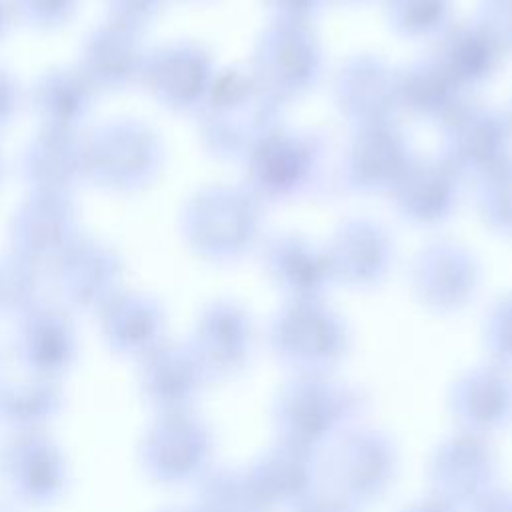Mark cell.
<instances>
[{"mask_svg": "<svg viewBox=\"0 0 512 512\" xmlns=\"http://www.w3.org/2000/svg\"><path fill=\"white\" fill-rule=\"evenodd\" d=\"M370 392L338 372L288 374L270 404L274 438L326 452L346 430L364 422Z\"/></svg>", "mask_w": 512, "mask_h": 512, "instance_id": "cell-1", "label": "cell"}, {"mask_svg": "<svg viewBox=\"0 0 512 512\" xmlns=\"http://www.w3.org/2000/svg\"><path fill=\"white\" fill-rule=\"evenodd\" d=\"M286 108L254 78L250 68H222L194 114L202 148L222 162H242L252 146L286 122Z\"/></svg>", "mask_w": 512, "mask_h": 512, "instance_id": "cell-2", "label": "cell"}, {"mask_svg": "<svg viewBox=\"0 0 512 512\" xmlns=\"http://www.w3.org/2000/svg\"><path fill=\"white\" fill-rule=\"evenodd\" d=\"M266 206L242 184L198 188L182 206L180 232L204 262L228 266L258 250Z\"/></svg>", "mask_w": 512, "mask_h": 512, "instance_id": "cell-3", "label": "cell"}, {"mask_svg": "<svg viewBox=\"0 0 512 512\" xmlns=\"http://www.w3.org/2000/svg\"><path fill=\"white\" fill-rule=\"evenodd\" d=\"M328 140L316 128L278 124L240 162L242 186L264 206L308 196L322 180Z\"/></svg>", "mask_w": 512, "mask_h": 512, "instance_id": "cell-4", "label": "cell"}, {"mask_svg": "<svg viewBox=\"0 0 512 512\" xmlns=\"http://www.w3.org/2000/svg\"><path fill=\"white\" fill-rule=\"evenodd\" d=\"M266 346L288 374L338 372L352 350L346 318L322 300H282L266 326Z\"/></svg>", "mask_w": 512, "mask_h": 512, "instance_id": "cell-5", "label": "cell"}, {"mask_svg": "<svg viewBox=\"0 0 512 512\" xmlns=\"http://www.w3.org/2000/svg\"><path fill=\"white\" fill-rule=\"evenodd\" d=\"M400 464L402 452L396 436L364 420L324 452V488L364 512L388 496L398 480Z\"/></svg>", "mask_w": 512, "mask_h": 512, "instance_id": "cell-6", "label": "cell"}, {"mask_svg": "<svg viewBox=\"0 0 512 512\" xmlns=\"http://www.w3.org/2000/svg\"><path fill=\"white\" fill-rule=\"evenodd\" d=\"M164 164L158 132L138 118H114L84 136V180L112 192L152 184Z\"/></svg>", "mask_w": 512, "mask_h": 512, "instance_id": "cell-7", "label": "cell"}, {"mask_svg": "<svg viewBox=\"0 0 512 512\" xmlns=\"http://www.w3.org/2000/svg\"><path fill=\"white\" fill-rule=\"evenodd\" d=\"M424 480L426 494L456 512H472L502 486V464L492 438L452 428L430 448Z\"/></svg>", "mask_w": 512, "mask_h": 512, "instance_id": "cell-8", "label": "cell"}, {"mask_svg": "<svg viewBox=\"0 0 512 512\" xmlns=\"http://www.w3.org/2000/svg\"><path fill=\"white\" fill-rule=\"evenodd\" d=\"M212 426L196 412L156 414L138 444L142 472L160 486H192L216 462Z\"/></svg>", "mask_w": 512, "mask_h": 512, "instance_id": "cell-9", "label": "cell"}, {"mask_svg": "<svg viewBox=\"0 0 512 512\" xmlns=\"http://www.w3.org/2000/svg\"><path fill=\"white\" fill-rule=\"evenodd\" d=\"M250 72L284 108L310 94L324 76V50L312 26L270 22L256 38Z\"/></svg>", "mask_w": 512, "mask_h": 512, "instance_id": "cell-10", "label": "cell"}, {"mask_svg": "<svg viewBox=\"0 0 512 512\" xmlns=\"http://www.w3.org/2000/svg\"><path fill=\"white\" fill-rule=\"evenodd\" d=\"M478 256L458 240L436 238L424 244L408 266V288L428 314L450 318L468 310L482 290Z\"/></svg>", "mask_w": 512, "mask_h": 512, "instance_id": "cell-11", "label": "cell"}, {"mask_svg": "<svg viewBox=\"0 0 512 512\" xmlns=\"http://www.w3.org/2000/svg\"><path fill=\"white\" fill-rule=\"evenodd\" d=\"M440 154L462 176L478 182L512 160V124L506 110L468 100L442 128Z\"/></svg>", "mask_w": 512, "mask_h": 512, "instance_id": "cell-12", "label": "cell"}, {"mask_svg": "<svg viewBox=\"0 0 512 512\" xmlns=\"http://www.w3.org/2000/svg\"><path fill=\"white\" fill-rule=\"evenodd\" d=\"M186 342L194 350L210 384L238 380L254 360V318L236 298H214L196 316Z\"/></svg>", "mask_w": 512, "mask_h": 512, "instance_id": "cell-13", "label": "cell"}, {"mask_svg": "<svg viewBox=\"0 0 512 512\" xmlns=\"http://www.w3.org/2000/svg\"><path fill=\"white\" fill-rule=\"evenodd\" d=\"M0 476L10 496L28 508L58 504L70 484L62 446L48 432L12 434L0 450Z\"/></svg>", "mask_w": 512, "mask_h": 512, "instance_id": "cell-14", "label": "cell"}, {"mask_svg": "<svg viewBox=\"0 0 512 512\" xmlns=\"http://www.w3.org/2000/svg\"><path fill=\"white\" fill-rule=\"evenodd\" d=\"M414 158L400 122L354 128L340 162V186L356 196H388Z\"/></svg>", "mask_w": 512, "mask_h": 512, "instance_id": "cell-15", "label": "cell"}, {"mask_svg": "<svg viewBox=\"0 0 512 512\" xmlns=\"http://www.w3.org/2000/svg\"><path fill=\"white\" fill-rule=\"evenodd\" d=\"M218 68L212 52L194 40H174L146 52L140 84L164 108L196 114Z\"/></svg>", "mask_w": 512, "mask_h": 512, "instance_id": "cell-16", "label": "cell"}, {"mask_svg": "<svg viewBox=\"0 0 512 512\" xmlns=\"http://www.w3.org/2000/svg\"><path fill=\"white\" fill-rule=\"evenodd\" d=\"M244 468L268 512H290L324 488V452L282 438Z\"/></svg>", "mask_w": 512, "mask_h": 512, "instance_id": "cell-17", "label": "cell"}, {"mask_svg": "<svg viewBox=\"0 0 512 512\" xmlns=\"http://www.w3.org/2000/svg\"><path fill=\"white\" fill-rule=\"evenodd\" d=\"M324 248L334 284L356 292L380 288L396 260L394 238L386 226L368 216L342 220Z\"/></svg>", "mask_w": 512, "mask_h": 512, "instance_id": "cell-18", "label": "cell"}, {"mask_svg": "<svg viewBox=\"0 0 512 512\" xmlns=\"http://www.w3.org/2000/svg\"><path fill=\"white\" fill-rule=\"evenodd\" d=\"M454 428L494 438L512 428V370L480 360L460 370L446 388Z\"/></svg>", "mask_w": 512, "mask_h": 512, "instance_id": "cell-19", "label": "cell"}, {"mask_svg": "<svg viewBox=\"0 0 512 512\" xmlns=\"http://www.w3.org/2000/svg\"><path fill=\"white\" fill-rule=\"evenodd\" d=\"M332 98L352 130L398 122L396 66L378 54H354L336 70Z\"/></svg>", "mask_w": 512, "mask_h": 512, "instance_id": "cell-20", "label": "cell"}, {"mask_svg": "<svg viewBox=\"0 0 512 512\" xmlns=\"http://www.w3.org/2000/svg\"><path fill=\"white\" fill-rule=\"evenodd\" d=\"M258 258L282 300H322L336 288L324 244L302 232L264 234Z\"/></svg>", "mask_w": 512, "mask_h": 512, "instance_id": "cell-21", "label": "cell"}, {"mask_svg": "<svg viewBox=\"0 0 512 512\" xmlns=\"http://www.w3.org/2000/svg\"><path fill=\"white\" fill-rule=\"evenodd\" d=\"M122 258L108 244L78 236L52 264L56 290L68 310L100 312L122 288Z\"/></svg>", "mask_w": 512, "mask_h": 512, "instance_id": "cell-22", "label": "cell"}, {"mask_svg": "<svg viewBox=\"0 0 512 512\" xmlns=\"http://www.w3.org/2000/svg\"><path fill=\"white\" fill-rule=\"evenodd\" d=\"M12 352L24 374L62 380L78 360V332L66 308L34 304L16 318Z\"/></svg>", "mask_w": 512, "mask_h": 512, "instance_id": "cell-23", "label": "cell"}, {"mask_svg": "<svg viewBox=\"0 0 512 512\" xmlns=\"http://www.w3.org/2000/svg\"><path fill=\"white\" fill-rule=\"evenodd\" d=\"M464 180L438 152L412 160L388 194L394 212L414 228H440L456 212Z\"/></svg>", "mask_w": 512, "mask_h": 512, "instance_id": "cell-24", "label": "cell"}, {"mask_svg": "<svg viewBox=\"0 0 512 512\" xmlns=\"http://www.w3.org/2000/svg\"><path fill=\"white\" fill-rule=\"evenodd\" d=\"M138 390L156 414L188 412L210 386L190 344L164 340L138 362Z\"/></svg>", "mask_w": 512, "mask_h": 512, "instance_id": "cell-25", "label": "cell"}, {"mask_svg": "<svg viewBox=\"0 0 512 512\" xmlns=\"http://www.w3.org/2000/svg\"><path fill=\"white\" fill-rule=\"evenodd\" d=\"M12 252L38 268L54 260L80 236L78 210L70 194L32 192L10 220Z\"/></svg>", "mask_w": 512, "mask_h": 512, "instance_id": "cell-26", "label": "cell"}, {"mask_svg": "<svg viewBox=\"0 0 512 512\" xmlns=\"http://www.w3.org/2000/svg\"><path fill=\"white\" fill-rule=\"evenodd\" d=\"M428 54L468 94L490 84L508 56L478 16L454 20L432 40V50Z\"/></svg>", "mask_w": 512, "mask_h": 512, "instance_id": "cell-27", "label": "cell"}, {"mask_svg": "<svg viewBox=\"0 0 512 512\" xmlns=\"http://www.w3.org/2000/svg\"><path fill=\"white\" fill-rule=\"evenodd\" d=\"M146 52L140 28L108 18L86 36L78 68L96 90H122L140 82Z\"/></svg>", "mask_w": 512, "mask_h": 512, "instance_id": "cell-28", "label": "cell"}, {"mask_svg": "<svg viewBox=\"0 0 512 512\" xmlns=\"http://www.w3.org/2000/svg\"><path fill=\"white\" fill-rule=\"evenodd\" d=\"M106 346L130 360H140L166 340L164 306L150 294L120 290L98 312Z\"/></svg>", "mask_w": 512, "mask_h": 512, "instance_id": "cell-29", "label": "cell"}, {"mask_svg": "<svg viewBox=\"0 0 512 512\" xmlns=\"http://www.w3.org/2000/svg\"><path fill=\"white\" fill-rule=\"evenodd\" d=\"M400 116L438 126L472 98L430 54L396 68Z\"/></svg>", "mask_w": 512, "mask_h": 512, "instance_id": "cell-30", "label": "cell"}, {"mask_svg": "<svg viewBox=\"0 0 512 512\" xmlns=\"http://www.w3.org/2000/svg\"><path fill=\"white\" fill-rule=\"evenodd\" d=\"M20 170L32 192L70 194L84 180V136L42 126L26 144Z\"/></svg>", "mask_w": 512, "mask_h": 512, "instance_id": "cell-31", "label": "cell"}, {"mask_svg": "<svg viewBox=\"0 0 512 512\" xmlns=\"http://www.w3.org/2000/svg\"><path fill=\"white\" fill-rule=\"evenodd\" d=\"M64 408L58 380L24 374L0 382V426L12 434L48 432Z\"/></svg>", "mask_w": 512, "mask_h": 512, "instance_id": "cell-32", "label": "cell"}, {"mask_svg": "<svg viewBox=\"0 0 512 512\" xmlns=\"http://www.w3.org/2000/svg\"><path fill=\"white\" fill-rule=\"evenodd\" d=\"M96 88L76 68L46 70L32 84L30 104L42 126L78 130V124L88 116Z\"/></svg>", "mask_w": 512, "mask_h": 512, "instance_id": "cell-33", "label": "cell"}, {"mask_svg": "<svg viewBox=\"0 0 512 512\" xmlns=\"http://www.w3.org/2000/svg\"><path fill=\"white\" fill-rule=\"evenodd\" d=\"M192 512H268L246 468L214 464L192 484Z\"/></svg>", "mask_w": 512, "mask_h": 512, "instance_id": "cell-34", "label": "cell"}, {"mask_svg": "<svg viewBox=\"0 0 512 512\" xmlns=\"http://www.w3.org/2000/svg\"><path fill=\"white\" fill-rule=\"evenodd\" d=\"M384 12L404 40H434L456 20L454 0H384Z\"/></svg>", "mask_w": 512, "mask_h": 512, "instance_id": "cell-35", "label": "cell"}, {"mask_svg": "<svg viewBox=\"0 0 512 512\" xmlns=\"http://www.w3.org/2000/svg\"><path fill=\"white\" fill-rule=\"evenodd\" d=\"M472 186L480 222L498 238L512 242V160Z\"/></svg>", "mask_w": 512, "mask_h": 512, "instance_id": "cell-36", "label": "cell"}, {"mask_svg": "<svg viewBox=\"0 0 512 512\" xmlns=\"http://www.w3.org/2000/svg\"><path fill=\"white\" fill-rule=\"evenodd\" d=\"M40 294V268L30 260L8 252L0 256V318H20Z\"/></svg>", "mask_w": 512, "mask_h": 512, "instance_id": "cell-37", "label": "cell"}, {"mask_svg": "<svg viewBox=\"0 0 512 512\" xmlns=\"http://www.w3.org/2000/svg\"><path fill=\"white\" fill-rule=\"evenodd\" d=\"M484 360L512 370V290L502 292L486 308L480 326Z\"/></svg>", "mask_w": 512, "mask_h": 512, "instance_id": "cell-38", "label": "cell"}, {"mask_svg": "<svg viewBox=\"0 0 512 512\" xmlns=\"http://www.w3.org/2000/svg\"><path fill=\"white\" fill-rule=\"evenodd\" d=\"M10 14L32 28H58L76 14L80 0H6Z\"/></svg>", "mask_w": 512, "mask_h": 512, "instance_id": "cell-39", "label": "cell"}, {"mask_svg": "<svg viewBox=\"0 0 512 512\" xmlns=\"http://www.w3.org/2000/svg\"><path fill=\"white\" fill-rule=\"evenodd\" d=\"M260 2L264 10L270 14V22L302 24V26H312L330 6V0H260Z\"/></svg>", "mask_w": 512, "mask_h": 512, "instance_id": "cell-40", "label": "cell"}, {"mask_svg": "<svg viewBox=\"0 0 512 512\" xmlns=\"http://www.w3.org/2000/svg\"><path fill=\"white\" fill-rule=\"evenodd\" d=\"M506 54H512V0H478L476 14Z\"/></svg>", "mask_w": 512, "mask_h": 512, "instance_id": "cell-41", "label": "cell"}, {"mask_svg": "<svg viewBox=\"0 0 512 512\" xmlns=\"http://www.w3.org/2000/svg\"><path fill=\"white\" fill-rule=\"evenodd\" d=\"M168 0H104L110 18L126 22L142 30V26L150 24Z\"/></svg>", "mask_w": 512, "mask_h": 512, "instance_id": "cell-42", "label": "cell"}, {"mask_svg": "<svg viewBox=\"0 0 512 512\" xmlns=\"http://www.w3.org/2000/svg\"><path fill=\"white\" fill-rule=\"evenodd\" d=\"M20 90L10 72L0 68V128L6 126L18 112Z\"/></svg>", "mask_w": 512, "mask_h": 512, "instance_id": "cell-43", "label": "cell"}, {"mask_svg": "<svg viewBox=\"0 0 512 512\" xmlns=\"http://www.w3.org/2000/svg\"><path fill=\"white\" fill-rule=\"evenodd\" d=\"M290 512H358V510L346 504L344 500H340L338 496H334L332 492H328L326 488H322L318 494H314L312 498H308L306 502H302Z\"/></svg>", "mask_w": 512, "mask_h": 512, "instance_id": "cell-44", "label": "cell"}, {"mask_svg": "<svg viewBox=\"0 0 512 512\" xmlns=\"http://www.w3.org/2000/svg\"><path fill=\"white\" fill-rule=\"evenodd\" d=\"M472 512H512V488L502 484L488 498H484Z\"/></svg>", "mask_w": 512, "mask_h": 512, "instance_id": "cell-45", "label": "cell"}, {"mask_svg": "<svg viewBox=\"0 0 512 512\" xmlns=\"http://www.w3.org/2000/svg\"><path fill=\"white\" fill-rule=\"evenodd\" d=\"M396 512H456V510H452L450 506H446L444 502H440L430 494H422L420 498H414L402 504Z\"/></svg>", "mask_w": 512, "mask_h": 512, "instance_id": "cell-46", "label": "cell"}, {"mask_svg": "<svg viewBox=\"0 0 512 512\" xmlns=\"http://www.w3.org/2000/svg\"><path fill=\"white\" fill-rule=\"evenodd\" d=\"M8 18H10V8L6 0H0V36L4 34L6 26H8Z\"/></svg>", "mask_w": 512, "mask_h": 512, "instance_id": "cell-47", "label": "cell"}, {"mask_svg": "<svg viewBox=\"0 0 512 512\" xmlns=\"http://www.w3.org/2000/svg\"><path fill=\"white\" fill-rule=\"evenodd\" d=\"M372 2H384V0H330V4H342V6H364Z\"/></svg>", "mask_w": 512, "mask_h": 512, "instance_id": "cell-48", "label": "cell"}, {"mask_svg": "<svg viewBox=\"0 0 512 512\" xmlns=\"http://www.w3.org/2000/svg\"><path fill=\"white\" fill-rule=\"evenodd\" d=\"M158 512H192L188 506L186 508H176V506H170V508H162Z\"/></svg>", "mask_w": 512, "mask_h": 512, "instance_id": "cell-49", "label": "cell"}, {"mask_svg": "<svg viewBox=\"0 0 512 512\" xmlns=\"http://www.w3.org/2000/svg\"><path fill=\"white\" fill-rule=\"evenodd\" d=\"M4 380V352L0 348V382Z\"/></svg>", "mask_w": 512, "mask_h": 512, "instance_id": "cell-50", "label": "cell"}, {"mask_svg": "<svg viewBox=\"0 0 512 512\" xmlns=\"http://www.w3.org/2000/svg\"><path fill=\"white\" fill-rule=\"evenodd\" d=\"M0 512H12L10 504L6 500H2V498H0Z\"/></svg>", "mask_w": 512, "mask_h": 512, "instance_id": "cell-51", "label": "cell"}, {"mask_svg": "<svg viewBox=\"0 0 512 512\" xmlns=\"http://www.w3.org/2000/svg\"><path fill=\"white\" fill-rule=\"evenodd\" d=\"M506 114H508V118H510V124H512V106L506 110Z\"/></svg>", "mask_w": 512, "mask_h": 512, "instance_id": "cell-52", "label": "cell"}, {"mask_svg": "<svg viewBox=\"0 0 512 512\" xmlns=\"http://www.w3.org/2000/svg\"><path fill=\"white\" fill-rule=\"evenodd\" d=\"M0 178H2V156H0Z\"/></svg>", "mask_w": 512, "mask_h": 512, "instance_id": "cell-53", "label": "cell"}]
</instances>
